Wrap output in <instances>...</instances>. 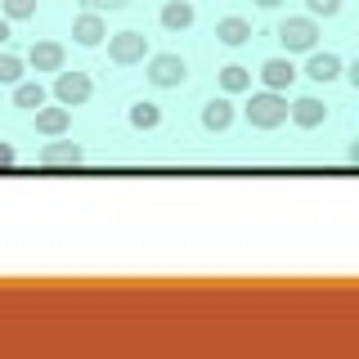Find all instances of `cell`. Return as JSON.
Instances as JSON below:
<instances>
[{
    "label": "cell",
    "instance_id": "cell-20",
    "mask_svg": "<svg viewBox=\"0 0 359 359\" xmlns=\"http://www.w3.org/2000/svg\"><path fill=\"white\" fill-rule=\"evenodd\" d=\"M0 9H5L9 22H22V18L36 14V0H0Z\"/></svg>",
    "mask_w": 359,
    "mask_h": 359
},
{
    "label": "cell",
    "instance_id": "cell-16",
    "mask_svg": "<svg viewBox=\"0 0 359 359\" xmlns=\"http://www.w3.org/2000/svg\"><path fill=\"white\" fill-rule=\"evenodd\" d=\"M220 90H224V95H243V90H252V67H243V63L220 67Z\"/></svg>",
    "mask_w": 359,
    "mask_h": 359
},
{
    "label": "cell",
    "instance_id": "cell-24",
    "mask_svg": "<svg viewBox=\"0 0 359 359\" xmlns=\"http://www.w3.org/2000/svg\"><path fill=\"white\" fill-rule=\"evenodd\" d=\"M346 76H351V86H355V90H359V59H355V63H351V72H346Z\"/></svg>",
    "mask_w": 359,
    "mask_h": 359
},
{
    "label": "cell",
    "instance_id": "cell-2",
    "mask_svg": "<svg viewBox=\"0 0 359 359\" xmlns=\"http://www.w3.org/2000/svg\"><path fill=\"white\" fill-rule=\"evenodd\" d=\"M278 41H283L287 54H310L319 45V18L301 14V18H283L278 22Z\"/></svg>",
    "mask_w": 359,
    "mask_h": 359
},
{
    "label": "cell",
    "instance_id": "cell-13",
    "mask_svg": "<svg viewBox=\"0 0 359 359\" xmlns=\"http://www.w3.org/2000/svg\"><path fill=\"white\" fill-rule=\"evenodd\" d=\"M157 18H162V27H166V32H184V27H194V18H198V14H194V5H189V0H166Z\"/></svg>",
    "mask_w": 359,
    "mask_h": 359
},
{
    "label": "cell",
    "instance_id": "cell-10",
    "mask_svg": "<svg viewBox=\"0 0 359 359\" xmlns=\"http://www.w3.org/2000/svg\"><path fill=\"white\" fill-rule=\"evenodd\" d=\"M67 126H72V108L59 104V108H36V130L50 135V140H59V135H67Z\"/></svg>",
    "mask_w": 359,
    "mask_h": 359
},
{
    "label": "cell",
    "instance_id": "cell-14",
    "mask_svg": "<svg viewBox=\"0 0 359 359\" xmlns=\"http://www.w3.org/2000/svg\"><path fill=\"white\" fill-rule=\"evenodd\" d=\"M306 76L310 81H337L341 76V59L337 54H328V50H310V63H306Z\"/></svg>",
    "mask_w": 359,
    "mask_h": 359
},
{
    "label": "cell",
    "instance_id": "cell-1",
    "mask_svg": "<svg viewBox=\"0 0 359 359\" xmlns=\"http://www.w3.org/2000/svg\"><path fill=\"white\" fill-rule=\"evenodd\" d=\"M292 117V104L283 99V90H261V95H252V104H247V121H252L256 130H274L283 126Z\"/></svg>",
    "mask_w": 359,
    "mask_h": 359
},
{
    "label": "cell",
    "instance_id": "cell-11",
    "mask_svg": "<svg viewBox=\"0 0 359 359\" xmlns=\"http://www.w3.org/2000/svg\"><path fill=\"white\" fill-rule=\"evenodd\" d=\"M216 36H220V45L238 50V45L252 41V22H247L243 14H229V18H220V22H216Z\"/></svg>",
    "mask_w": 359,
    "mask_h": 359
},
{
    "label": "cell",
    "instance_id": "cell-18",
    "mask_svg": "<svg viewBox=\"0 0 359 359\" xmlns=\"http://www.w3.org/2000/svg\"><path fill=\"white\" fill-rule=\"evenodd\" d=\"M157 121H162V108H157V104H144V99H140V104H130V126L135 130H153Z\"/></svg>",
    "mask_w": 359,
    "mask_h": 359
},
{
    "label": "cell",
    "instance_id": "cell-23",
    "mask_svg": "<svg viewBox=\"0 0 359 359\" xmlns=\"http://www.w3.org/2000/svg\"><path fill=\"white\" fill-rule=\"evenodd\" d=\"M14 162H18V149L9 140H0V166H14Z\"/></svg>",
    "mask_w": 359,
    "mask_h": 359
},
{
    "label": "cell",
    "instance_id": "cell-26",
    "mask_svg": "<svg viewBox=\"0 0 359 359\" xmlns=\"http://www.w3.org/2000/svg\"><path fill=\"white\" fill-rule=\"evenodd\" d=\"M256 5H261V9H278V5H283V0H256Z\"/></svg>",
    "mask_w": 359,
    "mask_h": 359
},
{
    "label": "cell",
    "instance_id": "cell-4",
    "mask_svg": "<svg viewBox=\"0 0 359 359\" xmlns=\"http://www.w3.org/2000/svg\"><path fill=\"white\" fill-rule=\"evenodd\" d=\"M144 76L157 90H175L189 81V63H184V54H149V72Z\"/></svg>",
    "mask_w": 359,
    "mask_h": 359
},
{
    "label": "cell",
    "instance_id": "cell-21",
    "mask_svg": "<svg viewBox=\"0 0 359 359\" xmlns=\"http://www.w3.org/2000/svg\"><path fill=\"white\" fill-rule=\"evenodd\" d=\"M310 18H337L341 14V0H306Z\"/></svg>",
    "mask_w": 359,
    "mask_h": 359
},
{
    "label": "cell",
    "instance_id": "cell-6",
    "mask_svg": "<svg viewBox=\"0 0 359 359\" xmlns=\"http://www.w3.org/2000/svg\"><path fill=\"white\" fill-rule=\"evenodd\" d=\"M104 36H108V22H104V14H99V9H86V14H76V22H72V41H76V45L95 50Z\"/></svg>",
    "mask_w": 359,
    "mask_h": 359
},
{
    "label": "cell",
    "instance_id": "cell-22",
    "mask_svg": "<svg viewBox=\"0 0 359 359\" xmlns=\"http://www.w3.org/2000/svg\"><path fill=\"white\" fill-rule=\"evenodd\" d=\"M130 0H81V9H99V14H112V9H126Z\"/></svg>",
    "mask_w": 359,
    "mask_h": 359
},
{
    "label": "cell",
    "instance_id": "cell-12",
    "mask_svg": "<svg viewBox=\"0 0 359 359\" xmlns=\"http://www.w3.org/2000/svg\"><path fill=\"white\" fill-rule=\"evenodd\" d=\"M261 81H265V90H287L297 81V67H292V59H265L261 63Z\"/></svg>",
    "mask_w": 359,
    "mask_h": 359
},
{
    "label": "cell",
    "instance_id": "cell-9",
    "mask_svg": "<svg viewBox=\"0 0 359 359\" xmlns=\"http://www.w3.org/2000/svg\"><path fill=\"white\" fill-rule=\"evenodd\" d=\"M292 121H297L301 130H314V126H323V121H328V104H323V99H314V95L297 99V104H292Z\"/></svg>",
    "mask_w": 359,
    "mask_h": 359
},
{
    "label": "cell",
    "instance_id": "cell-8",
    "mask_svg": "<svg viewBox=\"0 0 359 359\" xmlns=\"http://www.w3.org/2000/svg\"><path fill=\"white\" fill-rule=\"evenodd\" d=\"M81 144H72V140H54V144H45L41 149V166H81Z\"/></svg>",
    "mask_w": 359,
    "mask_h": 359
},
{
    "label": "cell",
    "instance_id": "cell-19",
    "mask_svg": "<svg viewBox=\"0 0 359 359\" xmlns=\"http://www.w3.org/2000/svg\"><path fill=\"white\" fill-rule=\"evenodd\" d=\"M22 81V59L18 54H0V86H18Z\"/></svg>",
    "mask_w": 359,
    "mask_h": 359
},
{
    "label": "cell",
    "instance_id": "cell-17",
    "mask_svg": "<svg viewBox=\"0 0 359 359\" xmlns=\"http://www.w3.org/2000/svg\"><path fill=\"white\" fill-rule=\"evenodd\" d=\"M14 108H27V112L45 108V86L41 81H18L14 86Z\"/></svg>",
    "mask_w": 359,
    "mask_h": 359
},
{
    "label": "cell",
    "instance_id": "cell-15",
    "mask_svg": "<svg viewBox=\"0 0 359 359\" xmlns=\"http://www.w3.org/2000/svg\"><path fill=\"white\" fill-rule=\"evenodd\" d=\"M202 126L207 130H229L233 126V104L229 99H207V104H202Z\"/></svg>",
    "mask_w": 359,
    "mask_h": 359
},
{
    "label": "cell",
    "instance_id": "cell-3",
    "mask_svg": "<svg viewBox=\"0 0 359 359\" xmlns=\"http://www.w3.org/2000/svg\"><path fill=\"white\" fill-rule=\"evenodd\" d=\"M108 59L117 63V67L144 63V59H149V36H144V32H135V27L117 32V36H108Z\"/></svg>",
    "mask_w": 359,
    "mask_h": 359
},
{
    "label": "cell",
    "instance_id": "cell-5",
    "mask_svg": "<svg viewBox=\"0 0 359 359\" xmlns=\"http://www.w3.org/2000/svg\"><path fill=\"white\" fill-rule=\"evenodd\" d=\"M90 95H95L90 72H59V76H54V99H59V104L76 108V104H86Z\"/></svg>",
    "mask_w": 359,
    "mask_h": 359
},
{
    "label": "cell",
    "instance_id": "cell-27",
    "mask_svg": "<svg viewBox=\"0 0 359 359\" xmlns=\"http://www.w3.org/2000/svg\"><path fill=\"white\" fill-rule=\"evenodd\" d=\"M351 162H355V166H359V140H355V144H351Z\"/></svg>",
    "mask_w": 359,
    "mask_h": 359
},
{
    "label": "cell",
    "instance_id": "cell-25",
    "mask_svg": "<svg viewBox=\"0 0 359 359\" xmlns=\"http://www.w3.org/2000/svg\"><path fill=\"white\" fill-rule=\"evenodd\" d=\"M9 41V18H0V45Z\"/></svg>",
    "mask_w": 359,
    "mask_h": 359
},
{
    "label": "cell",
    "instance_id": "cell-7",
    "mask_svg": "<svg viewBox=\"0 0 359 359\" xmlns=\"http://www.w3.org/2000/svg\"><path fill=\"white\" fill-rule=\"evenodd\" d=\"M63 59H67V50L59 41H36L27 50V63L36 67V72H63Z\"/></svg>",
    "mask_w": 359,
    "mask_h": 359
}]
</instances>
